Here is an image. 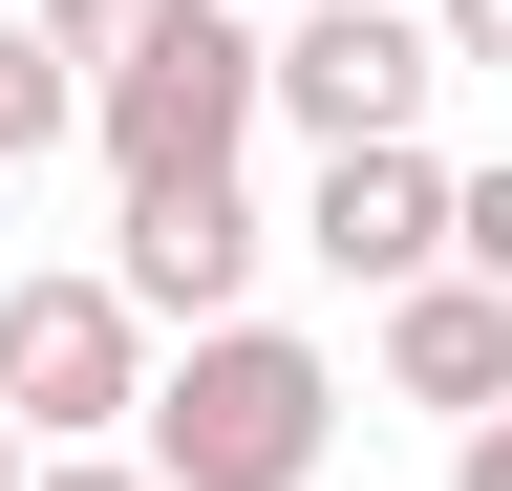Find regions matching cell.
<instances>
[{
	"instance_id": "obj_8",
	"label": "cell",
	"mask_w": 512,
	"mask_h": 491,
	"mask_svg": "<svg viewBox=\"0 0 512 491\" xmlns=\"http://www.w3.org/2000/svg\"><path fill=\"white\" fill-rule=\"evenodd\" d=\"M64 129H86V65H64L43 22H0V171H22V150H64Z\"/></svg>"
},
{
	"instance_id": "obj_5",
	"label": "cell",
	"mask_w": 512,
	"mask_h": 491,
	"mask_svg": "<svg viewBox=\"0 0 512 491\" xmlns=\"http://www.w3.org/2000/svg\"><path fill=\"white\" fill-rule=\"evenodd\" d=\"M256 257H278V235H256V193L235 171H171V193H128V299H150L171 342H214V321H256Z\"/></svg>"
},
{
	"instance_id": "obj_14",
	"label": "cell",
	"mask_w": 512,
	"mask_h": 491,
	"mask_svg": "<svg viewBox=\"0 0 512 491\" xmlns=\"http://www.w3.org/2000/svg\"><path fill=\"white\" fill-rule=\"evenodd\" d=\"M22 449H43V427H22V406H0V491H43V470H22Z\"/></svg>"
},
{
	"instance_id": "obj_12",
	"label": "cell",
	"mask_w": 512,
	"mask_h": 491,
	"mask_svg": "<svg viewBox=\"0 0 512 491\" xmlns=\"http://www.w3.org/2000/svg\"><path fill=\"white\" fill-rule=\"evenodd\" d=\"M43 491H171V470H150V449H64Z\"/></svg>"
},
{
	"instance_id": "obj_2",
	"label": "cell",
	"mask_w": 512,
	"mask_h": 491,
	"mask_svg": "<svg viewBox=\"0 0 512 491\" xmlns=\"http://www.w3.org/2000/svg\"><path fill=\"white\" fill-rule=\"evenodd\" d=\"M256 107H278V43H256L235 0H192L150 65H107V86H86V129H107V171H128V193H171V171H235V129H256Z\"/></svg>"
},
{
	"instance_id": "obj_4",
	"label": "cell",
	"mask_w": 512,
	"mask_h": 491,
	"mask_svg": "<svg viewBox=\"0 0 512 491\" xmlns=\"http://www.w3.org/2000/svg\"><path fill=\"white\" fill-rule=\"evenodd\" d=\"M427 86H448L427 0H299L278 22V129H320V150H427Z\"/></svg>"
},
{
	"instance_id": "obj_10",
	"label": "cell",
	"mask_w": 512,
	"mask_h": 491,
	"mask_svg": "<svg viewBox=\"0 0 512 491\" xmlns=\"http://www.w3.org/2000/svg\"><path fill=\"white\" fill-rule=\"evenodd\" d=\"M448 278H512V171H470V193H448Z\"/></svg>"
},
{
	"instance_id": "obj_1",
	"label": "cell",
	"mask_w": 512,
	"mask_h": 491,
	"mask_svg": "<svg viewBox=\"0 0 512 491\" xmlns=\"http://www.w3.org/2000/svg\"><path fill=\"white\" fill-rule=\"evenodd\" d=\"M320 449H342V363L299 321H214L150 385V470L171 491H320Z\"/></svg>"
},
{
	"instance_id": "obj_9",
	"label": "cell",
	"mask_w": 512,
	"mask_h": 491,
	"mask_svg": "<svg viewBox=\"0 0 512 491\" xmlns=\"http://www.w3.org/2000/svg\"><path fill=\"white\" fill-rule=\"evenodd\" d=\"M171 22H192V0H43V43H64V65H86V86H107V65H150Z\"/></svg>"
},
{
	"instance_id": "obj_7",
	"label": "cell",
	"mask_w": 512,
	"mask_h": 491,
	"mask_svg": "<svg viewBox=\"0 0 512 491\" xmlns=\"http://www.w3.org/2000/svg\"><path fill=\"white\" fill-rule=\"evenodd\" d=\"M384 385L448 406V427H491L512 406V278H406L384 299Z\"/></svg>"
},
{
	"instance_id": "obj_13",
	"label": "cell",
	"mask_w": 512,
	"mask_h": 491,
	"mask_svg": "<svg viewBox=\"0 0 512 491\" xmlns=\"http://www.w3.org/2000/svg\"><path fill=\"white\" fill-rule=\"evenodd\" d=\"M448 470H470V491H512V406H491V427H470V449H448Z\"/></svg>"
},
{
	"instance_id": "obj_6",
	"label": "cell",
	"mask_w": 512,
	"mask_h": 491,
	"mask_svg": "<svg viewBox=\"0 0 512 491\" xmlns=\"http://www.w3.org/2000/svg\"><path fill=\"white\" fill-rule=\"evenodd\" d=\"M448 193H470V171H427V150H320L299 257H320V278H363V299H406V278H448Z\"/></svg>"
},
{
	"instance_id": "obj_11",
	"label": "cell",
	"mask_w": 512,
	"mask_h": 491,
	"mask_svg": "<svg viewBox=\"0 0 512 491\" xmlns=\"http://www.w3.org/2000/svg\"><path fill=\"white\" fill-rule=\"evenodd\" d=\"M448 22V65H512V0H427Z\"/></svg>"
},
{
	"instance_id": "obj_3",
	"label": "cell",
	"mask_w": 512,
	"mask_h": 491,
	"mask_svg": "<svg viewBox=\"0 0 512 491\" xmlns=\"http://www.w3.org/2000/svg\"><path fill=\"white\" fill-rule=\"evenodd\" d=\"M0 406H22L43 449L150 427V299H128V278H22V299H0Z\"/></svg>"
}]
</instances>
